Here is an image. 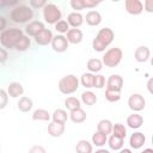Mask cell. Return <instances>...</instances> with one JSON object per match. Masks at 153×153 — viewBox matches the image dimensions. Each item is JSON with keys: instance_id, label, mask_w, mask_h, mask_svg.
Wrapping results in <instances>:
<instances>
[{"instance_id": "cb8c5ba5", "label": "cell", "mask_w": 153, "mask_h": 153, "mask_svg": "<svg viewBox=\"0 0 153 153\" xmlns=\"http://www.w3.org/2000/svg\"><path fill=\"white\" fill-rule=\"evenodd\" d=\"M51 120L53 122L55 123H61V124H65L68 120V115H67V111L63 110V109H56L53 114H51Z\"/></svg>"}, {"instance_id": "7dc6e473", "label": "cell", "mask_w": 153, "mask_h": 153, "mask_svg": "<svg viewBox=\"0 0 153 153\" xmlns=\"http://www.w3.org/2000/svg\"><path fill=\"white\" fill-rule=\"evenodd\" d=\"M120 153H133V152L130 148H122V149H120Z\"/></svg>"}, {"instance_id": "7c38bea8", "label": "cell", "mask_w": 153, "mask_h": 153, "mask_svg": "<svg viewBox=\"0 0 153 153\" xmlns=\"http://www.w3.org/2000/svg\"><path fill=\"white\" fill-rule=\"evenodd\" d=\"M6 92H7L8 97H11V98H20L23 96V93H24V87H23V85L20 82L12 81V82L8 84Z\"/></svg>"}, {"instance_id": "1f68e13d", "label": "cell", "mask_w": 153, "mask_h": 153, "mask_svg": "<svg viewBox=\"0 0 153 153\" xmlns=\"http://www.w3.org/2000/svg\"><path fill=\"white\" fill-rule=\"evenodd\" d=\"M30 45H31V38L29 36H26V35H23L20 37V39L18 41V43H17L14 49L18 50V51H25V50H27L30 48Z\"/></svg>"}, {"instance_id": "4dcf8cb0", "label": "cell", "mask_w": 153, "mask_h": 153, "mask_svg": "<svg viewBox=\"0 0 153 153\" xmlns=\"http://www.w3.org/2000/svg\"><path fill=\"white\" fill-rule=\"evenodd\" d=\"M106 142H108V136L105 134H102L99 131H94L93 133V135H92V143L96 147L102 148Z\"/></svg>"}, {"instance_id": "2e32d148", "label": "cell", "mask_w": 153, "mask_h": 153, "mask_svg": "<svg viewBox=\"0 0 153 153\" xmlns=\"http://www.w3.org/2000/svg\"><path fill=\"white\" fill-rule=\"evenodd\" d=\"M69 26H72L73 29H78L79 26L82 25L84 23V16L80 13V12H71L68 16H67V20Z\"/></svg>"}, {"instance_id": "603a6c76", "label": "cell", "mask_w": 153, "mask_h": 153, "mask_svg": "<svg viewBox=\"0 0 153 153\" xmlns=\"http://www.w3.org/2000/svg\"><path fill=\"white\" fill-rule=\"evenodd\" d=\"M69 118H71V121H72L73 123H76V124H78V123L85 122L86 118H87V115H86V112L80 108V109H76V110H74V111H71Z\"/></svg>"}, {"instance_id": "8fae6325", "label": "cell", "mask_w": 153, "mask_h": 153, "mask_svg": "<svg viewBox=\"0 0 153 153\" xmlns=\"http://www.w3.org/2000/svg\"><path fill=\"white\" fill-rule=\"evenodd\" d=\"M124 7H126V11L133 16H139L143 11V6L140 0H126Z\"/></svg>"}, {"instance_id": "5b68a950", "label": "cell", "mask_w": 153, "mask_h": 153, "mask_svg": "<svg viewBox=\"0 0 153 153\" xmlns=\"http://www.w3.org/2000/svg\"><path fill=\"white\" fill-rule=\"evenodd\" d=\"M123 57V51L120 47H114V48H109L104 55H103V65H105L106 67L114 68L116 66L120 65V62L122 61Z\"/></svg>"}, {"instance_id": "8992f818", "label": "cell", "mask_w": 153, "mask_h": 153, "mask_svg": "<svg viewBox=\"0 0 153 153\" xmlns=\"http://www.w3.org/2000/svg\"><path fill=\"white\" fill-rule=\"evenodd\" d=\"M43 18H44L45 23L55 25L62 18V13H61L60 7L55 4H48L47 2V5L43 7Z\"/></svg>"}, {"instance_id": "b9f144b4", "label": "cell", "mask_w": 153, "mask_h": 153, "mask_svg": "<svg viewBox=\"0 0 153 153\" xmlns=\"http://www.w3.org/2000/svg\"><path fill=\"white\" fill-rule=\"evenodd\" d=\"M142 6H143V10H145V11H147V12H149V13L153 12V0H146V1L142 4Z\"/></svg>"}, {"instance_id": "ab89813d", "label": "cell", "mask_w": 153, "mask_h": 153, "mask_svg": "<svg viewBox=\"0 0 153 153\" xmlns=\"http://www.w3.org/2000/svg\"><path fill=\"white\" fill-rule=\"evenodd\" d=\"M99 4H100V1H94V0H81L82 10H85V8H93V7L98 6Z\"/></svg>"}, {"instance_id": "ba28073f", "label": "cell", "mask_w": 153, "mask_h": 153, "mask_svg": "<svg viewBox=\"0 0 153 153\" xmlns=\"http://www.w3.org/2000/svg\"><path fill=\"white\" fill-rule=\"evenodd\" d=\"M51 48L56 53H65L67 49H68V41L66 38V36L63 35H56L53 37L51 39Z\"/></svg>"}, {"instance_id": "836d02e7", "label": "cell", "mask_w": 153, "mask_h": 153, "mask_svg": "<svg viewBox=\"0 0 153 153\" xmlns=\"http://www.w3.org/2000/svg\"><path fill=\"white\" fill-rule=\"evenodd\" d=\"M111 133H112V135H115L117 137H121L123 140L127 136V129H126L124 124H122V123H115L112 126V131Z\"/></svg>"}, {"instance_id": "f6af8a7d", "label": "cell", "mask_w": 153, "mask_h": 153, "mask_svg": "<svg viewBox=\"0 0 153 153\" xmlns=\"http://www.w3.org/2000/svg\"><path fill=\"white\" fill-rule=\"evenodd\" d=\"M152 84H153V79L151 78V79L148 80V82H147V88H148V92H149V93H153V90H152Z\"/></svg>"}, {"instance_id": "7bdbcfd3", "label": "cell", "mask_w": 153, "mask_h": 153, "mask_svg": "<svg viewBox=\"0 0 153 153\" xmlns=\"http://www.w3.org/2000/svg\"><path fill=\"white\" fill-rule=\"evenodd\" d=\"M8 59V53L5 48H0V63H5Z\"/></svg>"}, {"instance_id": "681fc988", "label": "cell", "mask_w": 153, "mask_h": 153, "mask_svg": "<svg viewBox=\"0 0 153 153\" xmlns=\"http://www.w3.org/2000/svg\"><path fill=\"white\" fill-rule=\"evenodd\" d=\"M0 148H1V145H0Z\"/></svg>"}, {"instance_id": "8d00e7d4", "label": "cell", "mask_w": 153, "mask_h": 153, "mask_svg": "<svg viewBox=\"0 0 153 153\" xmlns=\"http://www.w3.org/2000/svg\"><path fill=\"white\" fill-rule=\"evenodd\" d=\"M105 76L102 74H94L93 78V87L94 88H103L105 86Z\"/></svg>"}, {"instance_id": "9a60e30c", "label": "cell", "mask_w": 153, "mask_h": 153, "mask_svg": "<svg viewBox=\"0 0 153 153\" xmlns=\"http://www.w3.org/2000/svg\"><path fill=\"white\" fill-rule=\"evenodd\" d=\"M53 37H54L53 32H51L49 29H44V30H42V31L35 37V42H36L38 45H48V44L51 43Z\"/></svg>"}, {"instance_id": "9c48e42d", "label": "cell", "mask_w": 153, "mask_h": 153, "mask_svg": "<svg viewBox=\"0 0 153 153\" xmlns=\"http://www.w3.org/2000/svg\"><path fill=\"white\" fill-rule=\"evenodd\" d=\"M105 84H106V90L121 92L122 87H123V78L120 74H112L108 78Z\"/></svg>"}, {"instance_id": "d6986e66", "label": "cell", "mask_w": 153, "mask_h": 153, "mask_svg": "<svg viewBox=\"0 0 153 153\" xmlns=\"http://www.w3.org/2000/svg\"><path fill=\"white\" fill-rule=\"evenodd\" d=\"M127 124L131 129H139L143 124V117L137 112H133L127 117Z\"/></svg>"}, {"instance_id": "4fadbf2b", "label": "cell", "mask_w": 153, "mask_h": 153, "mask_svg": "<svg viewBox=\"0 0 153 153\" xmlns=\"http://www.w3.org/2000/svg\"><path fill=\"white\" fill-rule=\"evenodd\" d=\"M145 142H146V136L141 131H135L129 137V146L131 148H134V149L141 148L145 145Z\"/></svg>"}, {"instance_id": "f1b7e54d", "label": "cell", "mask_w": 153, "mask_h": 153, "mask_svg": "<svg viewBox=\"0 0 153 153\" xmlns=\"http://www.w3.org/2000/svg\"><path fill=\"white\" fill-rule=\"evenodd\" d=\"M108 145L111 149L114 151H120L123 148V145H124V140L121 139V137H117L115 135H110V137L108 139Z\"/></svg>"}, {"instance_id": "ac0fdd59", "label": "cell", "mask_w": 153, "mask_h": 153, "mask_svg": "<svg viewBox=\"0 0 153 153\" xmlns=\"http://www.w3.org/2000/svg\"><path fill=\"white\" fill-rule=\"evenodd\" d=\"M84 20H86V24L90 26H97L102 23V14L98 11H88L84 18Z\"/></svg>"}, {"instance_id": "7a4b0ae2", "label": "cell", "mask_w": 153, "mask_h": 153, "mask_svg": "<svg viewBox=\"0 0 153 153\" xmlns=\"http://www.w3.org/2000/svg\"><path fill=\"white\" fill-rule=\"evenodd\" d=\"M24 35L23 30L17 29V27H11V29H5L0 33V43L4 48L7 49H14L20 37Z\"/></svg>"}, {"instance_id": "e0dca14e", "label": "cell", "mask_w": 153, "mask_h": 153, "mask_svg": "<svg viewBox=\"0 0 153 153\" xmlns=\"http://www.w3.org/2000/svg\"><path fill=\"white\" fill-rule=\"evenodd\" d=\"M66 38L68 41V43H72V44H79L82 38H84V35H82V31L80 29H69L67 32H66Z\"/></svg>"}, {"instance_id": "4316f807", "label": "cell", "mask_w": 153, "mask_h": 153, "mask_svg": "<svg viewBox=\"0 0 153 153\" xmlns=\"http://www.w3.org/2000/svg\"><path fill=\"white\" fill-rule=\"evenodd\" d=\"M65 106H66L67 110L74 111V110H76V109H80V108H81V102H80L79 98L71 96V97H67V98L65 99Z\"/></svg>"}, {"instance_id": "f546056e", "label": "cell", "mask_w": 153, "mask_h": 153, "mask_svg": "<svg viewBox=\"0 0 153 153\" xmlns=\"http://www.w3.org/2000/svg\"><path fill=\"white\" fill-rule=\"evenodd\" d=\"M51 115L45 109H37L32 112V120L33 121H50Z\"/></svg>"}, {"instance_id": "60d3db41", "label": "cell", "mask_w": 153, "mask_h": 153, "mask_svg": "<svg viewBox=\"0 0 153 153\" xmlns=\"http://www.w3.org/2000/svg\"><path fill=\"white\" fill-rule=\"evenodd\" d=\"M29 153H47V151L42 145H33L29 149Z\"/></svg>"}, {"instance_id": "3957f363", "label": "cell", "mask_w": 153, "mask_h": 153, "mask_svg": "<svg viewBox=\"0 0 153 153\" xmlns=\"http://www.w3.org/2000/svg\"><path fill=\"white\" fill-rule=\"evenodd\" d=\"M10 17L13 23L18 24H24V23H30L31 19L33 18V10L30 6L26 5H17L11 10Z\"/></svg>"}, {"instance_id": "74e56055", "label": "cell", "mask_w": 153, "mask_h": 153, "mask_svg": "<svg viewBox=\"0 0 153 153\" xmlns=\"http://www.w3.org/2000/svg\"><path fill=\"white\" fill-rule=\"evenodd\" d=\"M8 104V94L6 92V90L0 87V110L5 109Z\"/></svg>"}, {"instance_id": "e575fe53", "label": "cell", "mask_w": 153, "mask_h": 153, "mask_svg": "<svg viewBox=\"0 0 153 153\" xmlns=\"http://www.w3.org/2000/svg\"><path fill=\"white\" fill-rule=\"evenodd\" d=\"M55 30L59 32V35H62V33H66L71 27H69V25H68V23L65 20V19H61V20H59L55 25Z\"/></svg>"}, {"instance_id": "f35d334b", "label": "cell", "mask_w": 153, "mask_h": 153, "mask_svg": "<svg viewBox=\"0 0 153 153\" xmlns=\"http://www.w3.org/2000/svg\"><path fill=\"white\" fill-rule=\"evenodd\" d=\"M47 5V1L45 0H30L29 1V6L31 8H43L44 6Z\"/></svg>"}, {"instance_id": "ee69618b", "label": "cell", "mask_w": 153, "mask_h": 153, "mask_svg": "<svg viewBox=\"0 0 153 153\" xmlns=\"http://www.w3.org/2000/svg\"><path fill=\"white\" fill-rule=\"evenodd\" d=\"M5 27H6V19H5V17L0 16V33L5 30Z\"/></svg>"}, {"instance_id": "d6a6232c", "label": "cell", "mask_w": 153, "mask_h": 153, "mask_svg": "<svg viewBox=\"0 0 153 153\" xmlns=\"http://www.w3.org/2000/svg\"><path fill=\"white\" fill-rule=\"evenodd\" d=\"M93 78H94V74L86 72V73H82L79 82H81V85L85 88H91V87H93Z\"/></svg>"}, {"instance_id": "bcb514c9", "label": "cell", "mask_w": 153, "mask_h": 153, "mask_svg": "<svg viewBox=\"0 0 153 153\" xmlns=\"http://www.w3.org/2000/svg\"><path fill=\"white\" fill-rule=\"evenodd\" d=\"M94 153H110V151H108V149H105V148H99V149H97Z\"/></svg>"}, {"instance_id": "52a82bcc", "label": "cell", "mask_w": 153, "mask_h": 153, "mask_svg": "<svg viewBox=\"0 0 153 153\" xmlns=\"http://www.w3.org/2000/svg\"><path fill=\"white\" fill-rule=\"evenodd\" d=\"M128 106L134 112H139V111H142L145 109L146 100H145V98H143L142 94H140V93H133L128 98Z\"/></svg>"}, {"instance_id": "44dd1931", "label": "cell", "mask_w": 153, "mask_h": 153, "mask_svg": "<svg viewBox=\"0 0 153 153\" xmlns=\"http://www.w3.org/2000/svg\"><path fill=\"white\" fill-rule=\"evenodd\" d=\"M65 133V124L50 122L48 124V134L53 137H60Z\"/></svg>"}, {"instance_id": "30bf717a", "label": "cell", "mask_w": 153, "mask_h": 153, "mask_svg": "<svg viewBox=\"0 0 153 153\" xmlns=\"http://www.w3.org/2000/svg\"><path fill=\"white\" fill-rule=\"evenodd\" d=\"M45 26L41 20H31L25 26V33L29 37H36L42 30H44Z\"/></svg>"}, {"instance_id": "7402d4cb", "label": "cell", "mask_w": 153, "mask_h": 153, "mask_svg": "<svg viewBox=\"0 0 153 153\" xmlns=\"http://www.w3.org/2000/svg\"><path fill=\"white\" fill-rule=\"evenodd\" d=\"M112 126H114V123H112L110 120L103 118V120H100V121L98 122V124H97V131H99V133H102V134H105V135L108 136V135L111 134V131H112Z\"/></svg>"}, {"instance_id": "c3c4849f", "label": "cell", "mask_w": 153, "mask_h": 153, "mask_svg": "<svg viewBox=\"0 0 153 153\" xmlns=\"http://www.w3.org/2000/svg\"><path fill=\"white\" fill-rule=\"evenodd\" d=\"M141 153H153V149L152 148H145Z\"/></svg>"}, {"instance_id": "d590c367", "label": "cell", "mask_w": 153, "mask_h": 153, "mask_svg": "<svg viewBox=\"0 0 153 153\" xmlns=\"http://www.w3.org/2000/svg\"><path fill=\"white\" fill-rule=\"evenodd\" d=\"M105 99L110 103H116L121 99V92H115L110 90H105Z\"/></svg>"}, {"instance_id": "277c9868", "label": "cell", "mask_w": 153, "mask_h": 153, "mask_svg": "<svg viewBox=\"0 0 153 153\" xmlns=\"http://www.w3.org/2000/svg\"><path fill=\"white\" fill-rule=\"evenodd\" d=\"M79 79L74 74H67L59 81V90L62 94H72L79 88Z\"/></svg>"}, {"instance_id": "5bb4252c", "label": "cell", "mask_w": 153, "mask_h": 153, "mask_svg": "<svg viewBox=\"0 0 153 153\" xmlns=\"http://www.w3.org/2000/svg\"><path fill=\"white\" fill-rule=\"evenodd\" d=\"M134 57L137 62L140 63H143V62H147L151 57V50L146 45H140L135 49V53H134Z\"/></svg>"}, {"instance_id": "484cf974", "label": "cell", "mask_w": 153, "mask_h": 153, "mask_svg": "<svg viewBox=\"0 0 153 153\" xmlns=\"http://www.w3.org/2000/svg\"><path fill=\"white\" fill-rule=\"evenodd\" d=\"M86 67H87V69H88L90 73L96 74V73H98V72L102 71V68H103V62H102V60H99V59H90V60L87 61Z\"/></svg>"}, {"instance_id": "d4e9b609", "label": "cell", "mask_w": 153, "mask_h": 153, "mask_svg": "<svg viewBox=\"0 0 153 153\" xmlns=\"http://www.w3.org/2000/svg\"><path fill=\"white\" fill-rule=\"evenodd\" d=\"M97 100H98V98H97L96 93L92 92V91H90V90L84 91L81 93V100L80 102H82L85 105H90V106L91 105H94L97 103Z\"/></svg>"}, {"instance_id": "6da1fadb", "label": "cell", "mask_w": 153, "mask_h": 153, "mask_svg": "<svg viewBox=\"0 0 153 153\" xmlns=\"http://www.w3.org/2000/svg\"><path fill=\"white\" fill-rule=\"evenodd\" d=\"M115 38V32L112 31V29L110 27H103L100 29L96 37L93 38L92 41V48L94 51H98V53H102L114 41Z\"/></svg>"}, {"instance_id": "ffe728a7", "label": "cell", "mask_w": 153, "mask_h": 153, "mask_svg": "<svg viewBox=\"0 0 153 153\" xmlns=\"http://www.w3.org/2000/svg\"><path fill=\"white\" fill-rule=\"evenodd\" d=\"M33 106V102L30 97L26 96H22L17 103V108L20 112H29Z\"/></svg>"}, {"instance_id": "83f0119b", "label": "cell", "mask_w": 153, "mask_h": 153, "mask_svg": "<svg viewBox=\"0 0 153 153\" xmlns=\"http://www.w3.org/2000/svg\"><path fill=\"white\" fill-rule=\"evenodd\" d=\"M75 151L76 153H93V146L87 140H80L75 146Z\"/></svg>"}]
</instances>
